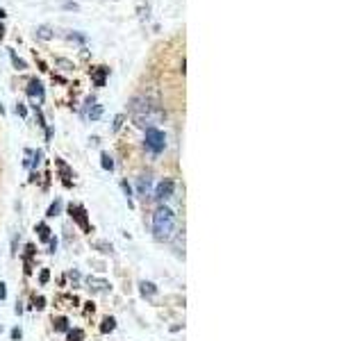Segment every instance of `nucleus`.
Returning <instances> with one entry per match:
<instances>
[{
  "label": "nucleus",
  "instance_id": "29",
  "mask_svg": "<svg viewBox=\"0 0 364 341\" xmlns=\"http://www.w3.org/2000/svg\"><path fill=\"white\" fill-rule=\"evenodd\" d=\"M0 330H3V327H0Z\"/></svg>",
  "mask_w": 364,
  "mask_h": 341
},
{
  "label": "nucleus",
  "instance_id": "24",
  "mask_svg": "<svg viewBox=\"0 0 364 341\" xmlns=\"http://www.w3.org/2000/svg\"><path fill=\"white\" fill-rule=\"evenodd\" d=\"M64 10H73V12H78L80 7L75 5V3H64Z\"/></svg>",
  "mask_w": 364,
  "mask_h": 341
},
{
  "label": "nucleus",
  "instance_id": "16",
  "mask_svg": "<svg viewBox=\"0 0 364 341\" xmlns=\"http://www.w3.org/2000/svg\"><path fill=\"white\" fill-rule=\"evenodd\" d=\"M10 57H12V64H14L19 71H23V69H25V62L21 60V57H16V53H14V50H10Z\"/></svg>",
  "mask_w": 364,
  "mask_h": 341
},
{
  "label": "nucleus",
  "instance_id": "3",
  "mask_svg": "<svg viewBox=\"0 0 364 341\" xmlns=\"http://www.w3.org/2000/svg\"><path fill=\"white\" fill-rule=\"evenodd\" d=\"M173 196V180H162V182L157 184V189H155V198L157 200H168V198Z\"/></svg>",
  "mask_w": 364,
  "mask_h": 341
},
{
  "label": "nucleus",
  "instance_id": "26",
  "mask_svg": "<svg viewBox=\"0 0 364 341\" xmlns=\"http://www.w3.org/2000/svg\"><path fill=\"white\" fill-rule=\"evenodd\" d=\"M35 307H37V309H44V298H39V300H37V305H35Z\"/></svg>",
  "mask_w": 364,
  "mask_h": 341
},
{
  "label": "nucleus",
  "instance_id": "7",
  "mask_svg": "<svg viewBox=\"0 0 364 341\" xmlns=\"http://www.w3.org/2000/svg\"><path fill=\"white\" fill-rule=\"evenodd\" d=\"M107 73H109L107 66H98V69L91 71V78H94V84H96V87H105V80H107Z\"/></svg>",
  "mask_w": 364,
  "mask_h": 341
},
{
  "label": "nucleus",
  "instance_id": "19",
  "mask_svg": "<svg viewBox=\"0 0 364 341\" xmlns=\"http://www.w3.org/2000/svg\"><path fill=\"white\" fill-rule=\"evenodd\" d=\"M123 121H125V116H123V114H118L116 119H114V132H116V130H121V125H123Z\"/></svg>",
  "mask_w": 364,
  "mask_h": 341
},
{
  "label": "nucleus",
  "instance_id": "27",
  "mask_svg": "<svg viewBox=\"0 0 364 341\" xmlns=\"http://www.w3.org/2000/svg\"><path fill=\"white\" fill-rule=\"evenodd\" d=\"M3 37H5V28H3V25H0V39H3Z\"/></svg>",
  "mask_w": 364,
  "mask_h": 341
},
{
  "label": "nucleus",
  "instance_id": "5",
  "mask_svg": "<svg viewBox=\"0 0 364 341\" xmlns=\"http://www.w3.org/2000/svg\"><path fill=\"white\" fill-rule=\"evenodd\" d=\"M69 214L80 223V225H82L84 232H89V230H91V227H89V223H87V216H84V207H80V205H71Z\"/></svg>",
  "mask_w": 364,
  "mask_h": 341
},
{
  "label": "nucleus",
  "instance_id": "14",
  "mask_svg": "<svg viewBox=\"0 0 364 341\" xmlns=\"http://www.w3.org/2000/svg\"><path fill=\"white\" fill-rule=\"evenodd\" d=\"M55 330L57 332H69V321H66L64 316L57 318V321H55Z\"/></svg>",
  "mask_w": 364,
  "mask_h": 341
},
{
  "label": "nucleus",
  "instance_id": "23",
  "mask_svg": "<svg viewBox=\"0 0 364 341\" xmlns=\"http://www.w3.org/2000/svg\"><path fill=\"white\" fill-rule=\"evenodd\" d=\"M57 64H59V66H64L66 71H71V69H73V64H71V62H66V60H57Z\"/></svg>",
  "mask_w": 364,
  "mask_h": 341
},
{
  "label": "nucleus",
  "instance_id": "18",
  "mask_svg": "<svg viewBox=\"0 0 364 341\" xmlns=\"http://www.w3.org/2000/svg\"><path fill=\"white\" fill-rule=\"evenodd\" d=\"M82 330H69V341H82Z\"/></svg>",
  "mask_w": 364,
  "mask_h": 341
},
{
  "label": "nucleus",
  "instance_id": "10",
  "mask_svg": "<svg viewBox=\"0 0 364 341\" xmlns=\"http://www.w3.org/2000/svg\"><path fill=\"white\" fill-rule=\"evenodd\" d=\"M114 330H116V318L107 316L103 321V325H100V332H103V334H109V332H114Z\"/></svg>",
  "mask_w": 364,
  "mask_h": 341
},
{
  "label": "nucleus",
  "instance_id": "15",
  "mask_svg": "<svg viewBox=\"0 0 364 341\" xmlns=\"http://www.w3.org/2000/svg\"><path fill=\"white\" fill-rule=\"evenodd\" d=\"M100 114H103V105H94V109H89V119H91V121H98Z\"/></svg>",
  "mask_w": 364,
  "mask_h": 341
},
{
  "label": "nucleus",
  "instance_id": "28",
  "mask_svg": "<svg viewBox=\"0 0 364 341\" xmlns=\"http://www.w3.org/2000/svg\"><path fill=\"white\" fill-rule=\"evenodd\" d=\"M5 16H7V14H5V10H3V7H0V19H5Z\"/></svg>",
  "mask_w": 364,
  "mask_h": 341
},
{
  "label": "nucleus",
  "instance_id": "8",
  "mask_svg": "<svg viewBox=\"0 0 364 341\" xmlns=\"http://www.w3.org/2000/svg\"><path fill=\"white\" fill-rule=\"evenodd\" d=\"M35 37L41 41H50L53 39V28H50V25H39L35 30Z\"/></svg>",
  "mask_w": 364,
  "mask_h": 341
},
{
  "label": "nucleus",
  "instance_id": "17",
  "mask_svg": "<svg viewBox=\"0 0 364 341\" xmlns=\"http://www.w3.org/2000/svg\"><path fill=\"white\" fill-rule=\"evenodd\" d=\"M59 212H62V203H59V200H55V203L48 207V216H57Z\"/></svg>",
  "mask_w": 364,
  "mask_h": 341
},
{
  "label": "nucleus",
  "instance_id": "25",
  "mask_svg": "<svg viewBox=\"0 0 364 341\" xmlns=\"http://www.w3.org/2000/svg\"><path fill=\"white\" fill-rule=\"evenodd\" d=\"M12 339H14V341L21 339V330H19V327H14V330H12Z\"/></svg>",
  "mask_w": 364,
  "mask_h": 341
},
{
  "label": "nucleus",
  "instance_id": "2",
  "mask_svg": "<svg viewBox=\"0 0 364 341\" xmlns=\"http://www.w3.org/2000/svg\"><path fill=\"white\" fill-rule=\"evenodd\" d=\"M146 148L153 150L155 155H159L164 148H166V137H164L162 130H157V128L146 130Z\"/></svg>",
  "mask_w": 364,
  "mask_h": 341
},
{
  "label": "nucleus",
  "instance_id": "9",
  "mask_svg": "<svg viewBox=\"0 0 364 341\" xmlns=\"http://www.w3.org/2000/svg\"><path fill=\"white\" fill-rule=\"evenodd\" d=\"M137 189H139V193H141V196H148V191H150V175H141V178H139Z\"/></svg>",
  "mask_w": 364,
  "mask_h": 341
},
{
  "label": "nucleus",
  "instance_id": "4",
  "mask_svg": "<svg viewBox=\"0 0 364 341\" xmlns=\"http://www.w3.org/2000/svg\"><path fill=\"white\" fill-rule=\"evenodd\" d=\"M28 96L32 100H37V103H41V100H44V84H41L39 80H30V84H28Z\"/></svg>",
  "mask_w": 364,
  "mask_h": 341
},
{
  "label": "nucleus",
  "instance_id": "13",
  "mask_svg": "<svg viewBox=\"0 0 364 341\" xmlns=\"http://www.w3.org/2000/svg\"><path fill=\"white\" fill-rule=\"evenodd\" d=\"M100 166H103L105 171H114V159L109 157L107 153H103V155H100Z\"/></svg>",
  "mask_w": 364,
  "mask_h": 341
},
{
  "label": "nucleus",
  "instance_id": "12",
  "mask_svg": "<svg viewBox=\"0 0 364 341\" xmlns=\"http://www.w3.org/2000/svg\"><path fill=\"white\" fill-rule=\"evenodd\" d=\"M141 293L143 296H155V293H157V287H155L153 282H141Z\"/></svg>",
  "mask_w": 364,
  "mask_h": 341
},
{
  "label": "nucleus",
  "instance_id": "21",
  "mask_svg": "<svg viewBox=\"0 0 364 341\" xmlns=\"http://www.w3.org/2000/svg\"><path fill=\"white\" fill-rule=\"evenodd\" d=\"M48 277H50V271H48V268H44V271H41V275H39L41 284H46V282H48Z\"/></svg>",
  "mask_w": 364,
  "mask_h": 341
},
{
  "label": "nucleus",
  "instance_id": "22",
  "mask_svg": "<svg viewBox=\"0 0 364 341\" xmlns=\"http://www.w3.org/2000/svg\"><path fill=\"white\" fill-rule=\"evenodd\" d=\"M5 298H7V284L0 282V300H5Z\"/></svg>",
  "mask_w": 364,
  "mask_h": 341
},
{
  "label": "nucleus",
  "instance_id": "20",
  "mask_svg": "<svg viewBox=\"0 0 364 341\" xmlns=\"http://www.w3.org/2000/svg\"><path fill=\"white\" fill-rule=\"evenodd\" d=\"M16 114H19L21 119H25V116H28V109H25V105H23V103L16 105Z\"/></svg>",
  "mask_w": 364,
  "mask_h": 341
},
{
  "label": "nucleus",
  "instance_id": "1",
  "mask_svg": "<svg viewBox=\"0 0 364 341\" xmlns=\"http://www.w3.org/2000/svg\"><path fill=\"white\" fill-rule=\"evenodd\" d=\"M173 230H175V214L173 209H168L166 205L155 209L153 214V234L159 241H168L173 237Z\"/></svg>",
  "mask_w": 364,
  "mask_h": 341
},
{
  "label": "nucleus",
  "instance_id": "6",
  "mask_svg": "<svg viewBox=\"0 0 364 341\" xmlns=\"http://www.w3.org/2000/svg\"><path fill=\"white\" fill-rule=\"evenodd\" d=\"M87 284L91 291H109L112 289V284L107 280H100V277H87Z\"/></svg>",
  "mask_w": 364,
  "mask_h": 341
},
{
  "label": "nucleus",
  "instance_id": "11",
  "mask_svg": "<svg viewBox=\"0 0 364 341\" xmlns=\"http://www.w3.org/2000/svg\"><path fill=\"white\" fill-rule=\"evenodd\" d=\"M37 232H39L41 241H48V239H50V227L46 225V223H39V225H37Z\"/></svg>",
  "mask_w": 364,
  "mask_h": 341
}]
</instances>
